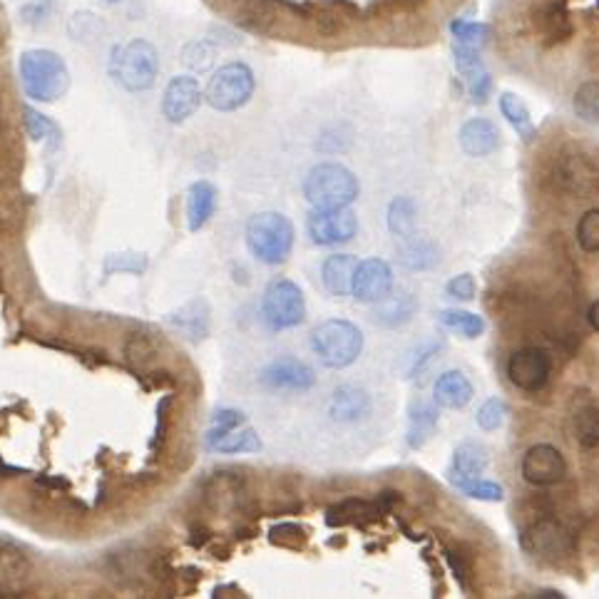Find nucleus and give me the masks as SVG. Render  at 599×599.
Instances as JSON below:
<instances>
[{
  "label": "nucleus",
  "instance_id": "obj_1",
  "mask_svg": "<svg viewBox=\"0 0 599 599\" xmlns=\"http://www.w3.org/2000/svg\"><path fill=\"white\" fill-rule=\"evenodd\" d=\"M20 85L35 102H55L68 92L70 70L53 50H28L20 58Z\"/></svg>",
  "mask_w": 599,
  "mask_h": 599
},
{
  "label": "nucleus",
  "instance_id": "obj_2",
  "mask_svg": "<svg viewBox=\"0 0 599 599\" xmlns=\"http://www.w3.org/2000/svg\"><path fill=\"white\" fill-rule=\"evenodd\" d=\"M110 75L127 92L150 90L160 75V55L147 40H130L117 45L110 58Z\"/></svg>",
  "mask_w": 599,
  "mask_h": 599
},
{
  "label": "nucleus",
  "instance_id": "obj_3",
  "mask_svg": "<svg viewBox=\"0 0 599 599\" xmlns=\"http://www.w3.org/2000/svg\"><path fill=\"white\" fill-rule=\"evenodd\" d=\"M304 197L314 209H346L358 199V179L343 165L324 162L306 174Z\"/></svg>",
  "mask_w": 599,
  "mask_h": 599
},
{
  "label": "nucleus",
  "instance_id": "obj_4",
  "mask_svg": "<svg viewBox=\"0 0 599 599\" xmlns=\"http://www.w3.org/2000/svg\"><path fill=\"white\" fill-rule=\"evenodd\" d=\"M311 348L326 368H346L361 356L363 334L346 319H329L311 334Z\"/></svg>",
  "mask_w": 599,
  "mask_h": 599
},
{
  "label": "nucleus",
  "instance_id": "obj_5",
  "mask_svg": "<svg viewBox=\"0 0 599 599\" xmlns=\"http://www.w3.org/2000/svg\"><path fill=\"white\" fill-rule=\"evenodd\" d=\"M247 247L264 264H281L294 247V224L279 212H264L247 224Z\"/></svg>",
  "mask_w": 599,
  "mask_h": 599
},
{
  "label": "nucleus",
  "instance_id": "obj_6",
  "mask_svg": "<svg viewBox=\"0 0 599 599\" xmlns=\"http://www.w3.org/2000/svg\"><path fill=\"white\" fill-rule=\"evenodd\" d=\"M261 319L271 331H286L306 319L304 291L291 279H274L261 299Z\"/></svg>",
  "mask_w": 599,
  "mask_h": 599
},
{
  "label": "nucleus",
  "instance_id": "obj_7",
  "mask_svg": "<svg viewBox=\"0 0 599 599\" xmlns=\"http://www.w3.org/2000/svg\"><path fill=\"white\" fill-rule=\"evenodd\" d=\"M254 85H257V80H254V73L249 65L227 63L209 80L204 97H207V102L214 110L234 112L252 100Z\"/></svg>",
  "mask_w": 599,
  "mask_h": 599
},
{
  "label": "nucleus",
  "instance_id": "obj_8",
  "mask_svg": "<svg viewBox=\"0 0 599 599\" xmlns=\"http://www.w3.org/2000/svg\"><path fill=\"white\" fill-rule=\"evenodd\" d=\"M522 550L530 555L540 557V560H565L567 555H572L575 550V535L567 530L562 522L552 520L550 515L537 517V520L527 522L525 530L520 535Z\"/></svg>",
  "mask_w": 599,
  "mask_h": 599
},
{
  "label": "nucleus",
  "instance_id": "obj_9",
  "mask_svg": "<svg viewBox=\"0 0 599 599\" xmlns=\"http://www.w3.org/2000/svg\"><path fill=\"white\" fill-rule=\"evenodd\" d=\"M552 373V358L537 346L517 348L508 361V378L517 391L537 393L547 386Z\"/></svg>",
  "mask_w": 599,
  "mask_h": 599
},
{
  "label": "nucleus",
  "instance_id": "obj_10",
  "mask_svg": "<svg viewBox=\"0 0 599 599\" xmlns=\"http://www.w3.org/2000/svg\"><path fill=\"white\" fill-rule=\"evenodd\" d=\"M358 219L351 209H314L306 219V232L319 247H336L356 237Z\"/></svg>",
  "mask_w": 599,
  "mask_h": 599
},
{
  "label": "nucleus",
  "instance_id": "obj_11",
  "mask_svg": "<svg viewBox=\"0 0 599 599\" xmlns=\"http://www.w3.org/2000/svg\"><path fill=\"white\" fill-rule=\"evenodd\" d=\"M567 475L565 455L555 445H532L522 458V478L537 488H550L557 485Z\"/></svg>",
  "mask_w": 599,
  "mask_h": 599
},
{
  "label": "nucleus",
  "instance_id": "obj_12",
  "mask_svg": "<svg viewBox=\"0 0 599 599\" xmlns=\"http://www.w3.org/2000/svg\"><path fill=\"white\" fill-rule=\"evenodd\" d=\"M393 289V271L383 259H366L356 264L351 281L353 299L361 304H378Z\"/></svg>",
  "mask_w": 599,
  "mask_h": 599
},
{
  "label": "nucleus",
  "instance_id": "obj_13",
  "mask_svg": "<svg viewBox=\"0 0 599 599\" xmlns=\"http://www.w3.org/2000/svg\"><path fill=\"white\" fill-rule=\"evenodd\" d=\"M202 97V87H199L197 78H192V75H177V78L170 80L165 97H162V115L172 125H182V122H187L197 112V107L202 105Z\"/></svg>",
  "mask_w": 599,
  "mask_h": 599
},
{
  "label": "nucleus",
  "instance_id": "obj_14",
  "mask_svg": "<svg viewBox=\"0 0 599 599\" xmlns=\"http://www.w3.org/2000/svg\"><path fill=\"white\" fill-rule=\"evenodd\" d=\"M261 383L271 391H309L314 388L316 376L304 361H296V358L284 356L271 361L269 366L261 371Z\"/></svg>",
  "mask_w": 599,
  "mask_h": 599
},
{
  "label": "nucleus",
  "instance_id": "obj_15",
  "mask_svg": "<svg viewBox=\"0 0 599 599\" xmlns=\"http://www.w3.org/2000/svg\"><path fill=\"white\" fill-rule=\"evenodd\" d=\"M371 413V398L363 388L343 383L329 401V416L339 423H356Z\"/></svg>",
  "mask_w": 599,
  "mask_h": 599
},
{
  "label": "nucleus",
  "instance_id": "obj_16",
  "mask_svg": "<svg viewBox=\"0 0 599 599\" xmlns=\"http://www.w3.org/2000/svg\"><path fill=\"white\" fill-rule=\"evenodd\" d=\"M458 140L465 155L485 157L490 155V152L498 150L500 132L498 127H495L490 120H485V117H473V120H468L463 127H460Z\"/></svg>",
  "mask_w": 599,
  "mask_h": 599
},
{
  "label": "nucleus",
  "instance_id": "obj_17",
  "mask_svg": "<svg viewBox=\"0 0 599 599\" xmlns=\"http://www.w3.org/2000/svg\"><path fill=\"white\" fill-rule=\"evenodd\" d=\"M435 406L448 408V411H460L473 401V383L460 371L440 373L433 386Z\"/></svg>",
  "mask_w": 599,
  "mask_h": 599
},
{
  "label": "nucleus",
  "instance_id": "obj_18",
  "mask_svg": "<svg viewBox=\"0 0 599 599\" xmlns=\"http://www.w3.org/2000/svg\"><path fill=\"white\" fill-rule=\"evenodd\" d=\"M217 212V187L207 179H199L189 187L187 194V224L189 232H199L207 227L209 219Z\"/></svg>",
  "mask_w": 599,
  "mask_h": 599
},
{
  "label": "nucleus",
  "instance_id": "obj_19",
  "mask_svg": "<svg viewBox=\"0 0 599 599\" xmlns=\"http://www.w3.org/2000/svg\"><path fill=\"white\" fill-rule=\"evenodd\" d=\"M358 261L351 257V254H334L324 261L321 266V279H324L326 291L331 296H348L351 294V281H353V271H356Z\"/></svg>",
  "mask_w": 599,
  "mask_h": 599
},
{
  "label": "nucleus",
  "instance_id": "obj_20",
  "mask_svg": "<svg viewBox=\"0 0 599 599\" xmlns=\"http://www.w3.org/2000/svg\"><path fill=\"white\" fill-rule=\"evenodd\" d=\"M537 28H540L542 38L547 45L565 43L572 35L570 15H567L565 5L562 3H547L537 10Z\"/></svg>",
  "mask_w": 599,
  "mask_h": 599
},
{
  "label": "nucleus",
  "instance_id": "obj_21",
  "mask_svg": "<svg viewBox=\"0 0 599 599\" xmlns=\"http://www.w3.org/2000/svg\"><path fill=\"white\" fill-rule=\"evenodd\" d=\"M485 468H488V450H485V445L473 443V440L458 445L453 458V483L455 480L480 478L485 473Z\"/></svg>",
  "mask_w": 599,
  "mask_h": 599
},
{
  "label": "nucleus",
  "instance_id": "obj_22",
  "mask_svg": "<svg viewBox=\"0 0 599 599\" xmlns=\"http://www.w3.org/2000/svg\"><path fill=\"white\" fill-rule=\"evenodd\" d=\"M435 426H438V408H435V401L413 403L411 413H408V445H411V448L426 445L430 435L435 433Z\"/></svg>",
  "mask_w": 599,
  "mask_h": 599
},
{
  "label": "nucleus",
  "instance_id": "obj_23",
  "mask_svg": "<svg viewBox=\"0 0 599 599\" xmlns=\"http://www.w3.org/2000/svg\"><path fill=\"white\" fill-rule=\"evenodd\" d=\"M30 572H33V565H30L28 557L23 555V550L3 542V545H0V585H23L30 577Z\"/></svg>",
  "mask_w": 599,
  "mask_h": 599
},
{
  "label": "nucleus",
  "instance_id": "obj_24",
  "mask_svg": "<svg viewBox=\"0 0 599 599\" xmlns=\"http://www.w3.org/2000/svg\"><path fill=\"white\" fill-rule=\"evenodd\" d=\"M557 177H560V182L565 184L567 189H572V192H587V189H592L597 184L595 167L582 155H575L572 160L562 162L560 170H557Z\"/></svg>",
  "mask_w": 599,
  "mask_h": 599
},
{
  "label": "nucleus",
  "instance_id": "obj_25",
  "mask_svg": "<svg viewBox=\"0 0 599 599\" xmlns=\"http://www.w3.org/2000/svg\"><path fill=\"white\" fill-rule=\"evenodd\" d=\"M500 112H503L505 120L515 127V132L522 137V140L530 142L532 137H535L530 110H527L525 102H522L517 95H513V92H503V95H500Z\"/></svg>",
  "mask_w": 599,
  "mask_h": 599
},
{
  "label": "nucleus",
  "instance_id": "obj_26",
  "mask_svg": "<svg viewBox=\"0 0 599 599\" xmlns=\"http://www.w3.org/2000/svg\"><path fill=\"white\" fill-rule=\"evenodd\" d=\"M438 321L445 326V329L455 331V334L465 336V339H480V336L485 334L483 316L470 314V311L445 309L438 314Z\"/></svg>",
  "mask_w": 599,
  "mask_h": 599
},
{
  "label": "nucleus",
  "instance_id": "obj_27",
  "mask_svg": "<svg viewBox=\"0 0 599 599\" xmlns=\"http://www.w3.org/2000/svg\"><path fill=\"white\" fill-rule=\"evenodd\" d=\"M378 513H381L378 503L373 505V503H366V500H346V503L336 505V508L329 510L326 522H329L331 527L346 525V522L358 525L361 520H376Z\"/></svg>",
  "mask_w": 599,
  "mask_h": 599
},
{
  "label": "nucleus",
  "instance_id": "obj_28",
  "mask_svg": "<svg viewBox=\"0 0 599 599\" xmlns=\"http://www.w3.org/2000/svg\"><path fill=\"white\" fill-rule=\"evenodd\" d=\"M209 448L217 450V453H259L261 450V440L259 435L254 433L252 428H234L229 430L227 435H222V438H217L214 443H209Z\"/></svg>",
  "mask_w": 599,
  "mask_h": 599
},
{
  "label": "nucleus",
  "instance_id": "obj_29",
  "mask_svg": "<svg viewBox=\"0 0 599 599\" xmlns=\"http://www.w3.org/2000/svg\"><path fill=\"white\" fill-rule=\"evenodd\" d=\"M416 227V204L408 197L393 199L391 207H388V229H391L396 237L408 239Z\"/></svg>",
  "mask_w": 599,
  "mask_h": 599
},
{
  "label": "nucleus",
  "instance_id": "obj_30",
  "mask_svg": "<svg viewBox=\"0 0 599 599\" xmlns=\"http://www.w3.org/2000/svg\"><path fill=\"white\" fill-rule=\"evenodd\" d=\"M572 107H575V115L582 122L599 125V80H587L585 85L577 87Z\"/></svg>",
  "mask_w": 599,
  "mask_h": 599
},
{
  "label": "nucleus",
  "instance_id": "obj_31",
  "mask_svg": "<svg viewBox=\"0 0 599 599\" xmlns=\"http://www.w3.org/2000/svg\"><path fill=\"white\" fill-rule=\"evenodd\" d=\"M575 438L582 448L595 450L599 448V408L582 406L575 413Z\"/></svg>",
  "mask_w": 599,
  "mask_h": 599
},
{
  "label": "nucleus",
  "instance_id": "obj_32",
  "mask_svg": "<svg viewBox=\"0 0 599 599\" xmlns=\"http://www.w3.org/2000/svg\"><path fill=\"white\" fill-rule=\"evenodd\" d=\"M381 306V311L376 314V321H381V324L386 326H398V324H406L408 319H411L413 309H416V304H413L411 296H386L383 301H378Z\"/></svg>",
  "mask_w": 599,
  "mask_h": 599
},
{
  "label": "nucleus",
  "instance_id": "obj_33",
  "mask_svg": "<svg viewBox=\"0 0 599 599\" xmlns=\"http://www.w3.org/2000/svg\"><path fill=\"white\" fill-rule=\"evenodd\" d=\"M455 488H458L463 495H468V498L483 500V503H500V500L505 498L503 485L490 483V480H483V478L455 480Z\"/></svg>",
  "mask_w": 599,
  "mask_h": 599
},
{
  "label": "nucleus",
  "instance_id": "obj_34",
  "mask_svg": "<svg viewBox=\"0 0 599 599\" xmlns=\"http://www.w3.org/2000/svg\"><path fill=\"white\" fill-rule=\"evenodd\" d=\"M269 540L279 547H289V550H304L306 540V530L301 525H294V522H281V525L271 527Z\"/></svg>",
  "mask_w": 599,
  "mask_h": 599
},
{
  "label": "nucleus",
  "instance_id": "obj_35",
  "mask_svg": "<svg viewBox=\"0 0 599 599\" xmlns=\"http://www.w3.org/2000/svg\"><path fill=\"white\" fill-rule=\"evenodd\" d=\"M401 261L408 269H430L438 261V252L428 242H411L401 249Z\"/></svg>",
  "mask_w": 599,
  "mask_h": 599
},
{
  "label": "nucleus",
  "instance_id": "obj_36",
  "mask_svg": "<svg viewBox=\"0 0 599 599\" xmlns=\"http://www.w3.org/2000/svg\"><path fill=\"white\" fill-rule=\"evenodd\" d=\"M577 244L590 254L599 252V209H590L577 222Z\"/></svg>",
  "mask_w": 599,
  "mask_h": 599
},
{
  "label": "nucleus",
  "instance_id": "obj_37",
  "mask_svg": "<svg viewBox=\"0 0 599 599\" xmlns=\"http://www.w3.org/2000/svg\"><path fill=\"white\" fill-rule=\"evenodd\" d=\"M508 403L503 401V398H488V401L480 406L478 411V426L483 430H498L505 423V418H508Z\"/></svg>",
  "mask_w": 599,
  "mask_h": 599
},
{
  "label": "nucleus",
  "instance_id": "obj_38",
  "mask_svg": "<svg viewBox=\"0 0 599 599\" xmlns=\"http://www.w3.org/2000/svg\"><path fill=\"white\" fill-rule=\"evenodd\" d=\"M453 35L458 38L460 45H470V48H478L485 38H488V25L485 23H470V20H455L450 25Z\"/></svg>",
  "mask_w": 599,
  "mask_h": 599
},
{
  "label": "nucleus",
  "instance_id": "obj_39",
  "mask_svg": "<svg viewBox=\"0 0 599 599\" xmlns=\"http://www.w3.org/2000/svg\"><path fill=\"white\" fill-rule=\"evenodd\" d=\"M214 60V48L207 43V40H197V43H189L184 48V63L194 70V73H204L209 70Z\"/></svg>",
  "mask_w": 599,
  "mask_h": 599
},
{
  "label": "nucleus",
  "instance_id": "obj_40",
  "mask_svg": "<svg viewBox=\"0 0 599 599\" xmlns=\"http://www.w3.org/2000/svg\"><path fill=\"white\" fill-rule=\"evenodd\" d=\"M25 130L33 140H48V137H58V127L55 122H50L48 117L35 112L33 107H25Z\"/></svg>",
  "mask_w": 599,
  "mask_h": 599
},
{
  "label": "nucleus",
  "instance_id": "obj_41",
  "mask_svg": "<svg viewBox=\"0 0 599 599\" xmlns=\"http://www.w3.org/2000/svg\"><path fill=\"white\" fill-rule=\"evenodd\" d=\"M244 423V413L232 411V408H224V411L214 413L212 418V430H209V438L207 443H214L217 438H222V435H227L229 430L239 428Z\"/></svg>",
  "mask_w": 599,
  "mask_h": 599
},
{
  "label": "nucleus",
  "instance_id": "obj_42",
  "mask_svg": "<svg viewBox=\"0 0 599 599\" xmlns=\"http://www.w3.org/2000/svg\"><path fill=\"white\" fill-rule=\"evenodd\" d=\"M314 23H316V30H319L321 35H326V38L341 35L343 28H346V23H343V15L336 13L334 8H321L319 13L314 15Z\"/></svg>",
  "mask_w": 599,
  "mask_h": 599
},
{
  "label": "nucleus",
  "instance_id": "obj_43",
  "mask_svg": "<svg viewBox=\"0 0 599 599\" xmlns=\"http://www.w3.org/2000/svg\"><path fill=\"white\" fill-rule=\"evenodd\" d=\"M475 289H478V286H475L473 274H458L445 284L448 296H453V299H460V301H473Z\"/></svg>",
  "mask_w": 599,
  "mask_h": 599
},
{
  "label": "nucleus",
  "instance_id": "obj_44",
  "mask_svg": "<svg viewBox=\"0 0 599 599\" xmlns=\"http://www.w3.org/2000/svg\"><path fill=\"white\" fill-rule=\"evenodd\" d=\"M125 356L130 358L132 363H147L152 356H155V346H152L147 336L132 334V339L127 341L125 346Z\"/></svg>",
  "mask_w": 599,
  "mask_h": 599
},
{
  "label": "nucleus",
  "instance_id": "obj_45",
  "mask_svg": "<svg viewBox=\"0 0 599 599\" xmlns=\"http://www.w3.org/2000/svg\"><path fill=\"white\" fill-rule=\"evenodd\" d=\"M445 560H448L450 570L455 572V580L460 582V587H463V590H468L470 570H468V565H465L463 555H460V552H455V550H448V552H445Z\"/></svg>",
  "mask_w": 599,
  "mask_h": 599
},
{
  "label": "nucleus",
  "instance_id": "obj_46",
  "mask_svg": "<svg viewBox=\"0 0 599 599\" xmlns=\"http://www.w3.org/2000/svg\"><path fill=\"white\" fill-rule=\"evenodd\" d=\"M587 319H590L592 329H595L599 334V301H595V304L590 306V311H587Z\"/></svg>",
  "mask_w": 599,
  "mask_h": 599
},
{
  "label": "nucleus",
  "instance_id": "obj_47",
  "mask_svg": "<svg viewBox=\"0 0 599 599\" xmlns=\"http://www.w3.org/2000/svg\"><path fill=\"white\" fill-rule=\"evenodd\" d=\"M102 3H110V5H115V3H120V0H102Z\"/></svg>",
  "mask_w": 599,
  "mask_h": 599
}]
</instances>
